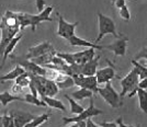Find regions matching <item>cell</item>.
<instances>
[{
	"mask_svg": "<svg viewBox=\"0 0 147 127\" xmlns=\"http://www.w3.org/2000/svg\"><path fill=\"white\" fill-rule=\"evenodd\" d=\"M53 10H54V7L49 6L44 8L43 11H41L38 14H35V15L25 12H18L20 30H23L26 26H31L32 32H34L42 22H52L53 19L51 18V13L53 12Z\"/></svg>",
	"mask_w": 147,
	"mask_h": 127,
	"instance_id": "6da1fadb",
	"label": "cell"
},
{
	"mask_svg": "<svg viewBox=\"0 0 147 127\" xmlns=\"http://www.w3.org/2000/svg\"><path fill=\"white\" fill-rule=\"evenodd\" d=\"M140 81V77L136 68L133 66V69L129 71L124 78L121 79V87H122V91L120 93L121 99L124 97L125 95L132 97L136 93V89H137V85Z\"/></svg>",
	"mask_w": 147,
	"mask_h": 127,
	"instance_id": "7a4b0ae2",
	"label": "cell"
},
{
	"mask_svg": "<svg viewBox=\"0 0 147 127\" xmlns=\"http://www.w3.org/2000/svg\"><path fill=\"white\" fill-rule=\"evenodd\" d=\"M98 26H99V33L97 38L94 40V43H99L104 35L107 34H111L114 37H117L119 34L117 33V25L114 23L113 19H111L108 15H104L102 13L98 12Z\"/></svg>",
	"mask_w": 147,
	"mask_h": 127,
	"instance_id": "3957f363",
	"label": "cell"
},
{
	"mask_svg": "<svg viewBox=\"0 0 147 127\" xmlns=\"http://www.w3.org/2000/svg\"><path fill=\"white\" fill-rule=\"evenodd\" d=\"M10 59L13 64H18L21 67L24 68V70L28 73H32V75H40V76H46L47 75V70L45 67H42L37 65L35 62H33L30 59H26L23 57V55H10L9 56Z\"/></svg>",
	"mask_w": 147,
	"mask_h": 127,
	"instance_id": "277c9868",
	"label": "cell"
},
{
	"mask_svg": "<svg viewBox=\"0 0 147 127\" xmlns=\"http://www.w3.org/2000/svg\"><path fill=\"white\" fill-rule=\"evenodd\" d=\"M98 93L111 108L117 109L121 106V97L115 91V89L113 88L111 81L105 82L104 88H98Z\"/></svg>",
	"mask_w": 147,
	"mask_h": 127,
	"instance_id": "5b68a950",
	"label": "cell"
},
{
	"mask_svg": "<svg viewBox=\"0 0 147 127\" xmlns=\"http://www.w3.org/2000/svg\"><path fill=\"white\" fill-rule=\"evenodd\" d=\"M103 112L101 110L97 109L94 106V102H93V99L92 97H90V105L88 109H85L81 113L77 114V116H74V117H63V122L65 125H69L71 123L78 121H86L87 118L89 117H93V116H98V115L102 114Z\"/></svg>",
	"mask_w": 147,
	"mask_h": 127,
	"instance_id": "8992f818",
	"label": "cell"
},
{
	"mask_svg": "<svg viewBox=\"0 0 147 127\" xmlns=\"http://www.w3.org/2000/svg\"><path fill=\"white\" fill-rule=\"evenodd\" d=\"M74 79L75 85H78L79 88H86L88 90H91L93 93L98 92V81L94 76H84V75H74L71 76Z\"/></svg>",
	"mask_w": 147,
	"mask_h": 127,
	"instance_id": "52a82bcc",
	"label": "cell"
},
{
	"mask_svg": "<svg viewBox=\"0 0 147 127\" xmlns=\"http://www.w3.org/2000/svg\"><path fill=\"white\" fill-rule=\"evenodd\" d=\"M127 42H129V37L125 35H119L115 37V41L111 43L110 45H102L103 49H108L113 52L115 56H125L126 50H127Z\"/></svg>",
	"mask_w": 147,
	"mask_h": 127,
	"instance_id": "ba28073f",
	"label": "cell"
},
{
	"mask_svg": "<svg viewBox=\"0 0 147 127\" xmlns=\"http://www.w3.org/2000/svg\"><path fill=\"white\" fill-rule=\"evenodd\" d=\"M58 17V28H57V35L61 38L68 40L70 36H73L75 34V29L78 25V22H74V23H69L67 22L63 15L59 13H57Z\"/></svg>",
	"mask_w": 147,
	"mask_h": 127,
	"instance_id": "9c48e42d",
	"label": "cell"
},
{
	"mask_svg": "<svg viewBox=\"0 0 147 127\" xmlns=\"http://www.w3.org/2000/svg\"><path fill=\"white\" fill-rule=\"evenodd\" d=\"M54 50H55V48L51 43L47 42V41H44V42H41L40 44L35 45V46L30 47L29 50H28V54L23 55V57L26 58V59H32L34 57L41 56V55L49 53V52H54Z\"/></svg>",
	"mask_w": 147,
	"mask_h": 127,
	"instance_id": "30bf717a",
	"label": "cell"
},
{
	"mask_svg": "<svg viewBox=\"0 0 147 127\" xmlns=\"http://www.w3.org/2000/svg\"><path fill=\"white\" fill-rule=\"evenodd\" d=\"M0 30H1V40H0V56H2L5 48L8 45V43L12 40L18 32L20 31V28H8L5 25L0 24Z\"/></svg>",
	"mask_w": 147,
	"mask_h": 127,
	"instance_id": "8fae6325",
	"label": "cell"
},
{
	"mask_svg": "<svg viewBox=\"0 0 147 127\" xmlns=\"http://www.w3.org/2000/svg\"><path fill=\"white\" fill-rule=\"evenodd\" d=\"M52 73H53L52 78L56 82L57 87L59 89H61V90L69 89V88H71V87L75 85V82H74V79L71 76L63 73H58V71H55V70H53Z\"/></svg>",
	"mask_w": 147,
	"mask_h": 127,
	"instance_id": "7c38bea8",
	"label": "cell"
},
{
	"mask_svg": "<svg viewBox=\"0 0 147 127\" xmlns=\"http://www.w3.org/2000/svg\"><path fill=\"white\" fill-rule=\"evenodd\" d=\"M109 64H110V65H109L108 67H104V68H101V69H97L96 78H97V81H98V85L105 83V82L111 81L112 79L117 77L114 66L111 64L110 61H109Z\"/></svg>",
	"mask_w": 147,
	"mask_h": 127,
	"instance_id": "4fadbf2b",
	"label": "cell"
},
{
	"mask_svg": "<svg viewBox=\"0 0 147 127\" xmlns=\"http://www.w3.org/2000/svg\"><path fill=\"white\" fill-rule=\"evenodd\" d=\"M13 121V126L14 127H23L25 126L30 121L34 118L35 115H32L30 113H25V112H11L10 113Z\"/></svg>",
	"mask_w": 147,
	"mask_h": 127,
	"instance_id": "5bb4252c",
	"label": "cell"
},
{
	"mask_svg": "<svg viewBox=\"0 0 147 127\" xmlns=\"http://www.w3.org/2000/svg\"><path fill=\"white\" fill-rule=\"evenodd\" d=\"M67 41H68V43H69V45H70V46H74V47L82 46V47H92V48L100 49V50H101V49H103L102 45H97V43L89 42V41L84 40V38H81V37L76 36L75 34H74L73 36L69 37Z\"/></svg>",
	"mask_w": 147,
	"mask_h": 127,
	"instance_id": "9a60e30c",
	"label": "cell"
},
{
	"mask_svg": "<svg viewBox=\"0 0 147 127\" xmlns=\"http://www.w3.org/2000/svg\"><path fill=\"white\" fill-rule=\"evenodd\" d=\"M0 24L8 26V28H20V22H19L17 12L7 10L5 14L2 15V18H1Z\"/></svg>",
	"mask_w": 147,
	"mask_h": 127,
	"instance_id": "2e32d148",
	"label": "cell"
},
{
	"mask_svg": "<svg viewBox=\"0 0 147 127\" xmlns=\"http://www.w3.org/2000/svg\"><path fill=\"white\" fill-rule=\"evenodd\" d=\"M99 59H100V55L94 56L92 59H90V60L85 62V64H82V66H81V75H84V76H94L96 73H97Z\"/></svg>",
	"mask_w": 147,
	"mask_h": 127,
	"instance_id": "e0dca14e",
	"label": "cell"
},
{
	"mask_svg": "<svg viewBox=\"0 0 147 127\" xmlns=\"http://www.w3.org/2000/svg\"><path fill=\"white\" fill-rule=\"evenodd\" d=\"M74 59H75V62L76 64H79V65H82L87 61H89L90 59H92L96 55V52H94V48L92 47H88V49L86 50H82V52H78V53H74Z\"/></svg>",
	"mask_w": 147,
	"mask_h": 127,
	"instance_id": "ac0fdd59",
	"label": "cell"
},
{
	"mask_svg": "<svg viewBox=\"0 0 147 127\" xmlns=\"http://www.w3.org/2000/svg\"><path fill=\"white\" fill-rule=\"evenodd\" d=\"M22 34H17L14 37H12V40L10 41V42L8 43V45L6 46V48H5V52H3V54H2V64H1V68L3 67V65L6 64V60L9 58V56L10 54L13 52V49L16 48V46L18 45V43L21 41V38H22Z\"/></svg>",
	"mask_w": 147,
	"mask_h": 127,
	"instance_id": "d6986e66",
	"label": "cell"
},
{
	"mask_svg": "<svg viewBox=\"0 0 147 127\" xmlns=\"http://www.w3.org/2000/svg\"><path fill=\"white\" fill-rule=\"evenodd\" d=\"M41 100H43L46 106L49 108H52V109H56L59 110L61 112H66V108L64 105V103L61 102V100H57L54 97H49V95H44V97H41Z\"/></svg>",
	"mask_w": 147,
	"mask_h": 127,
	"instance_id": "ffe728a7",
	"label": "cell"
},
{
	"mask_svg": "<svg viewBox=\"0 0 147 127\" xmlns=\"http://www.w3.org/2000/svg\"><path fill=\"white\" fill-rule=\"evenodd\" d=\"M55 54H56V50H54V52H49V53H45V54L41 55V56L34 57V58H32L30 60H32L33 62H35L37 65L43 67V66H45V65L52 62V59H53V57L55 56Z\"/></svg>",
	"mask_w": 147,
	"mask_h": 127,
	"instance_id": "44dd1931",
	"label": "cell"
},
{
	"mask_svg": "<svg viewBox=\"0 0 147 127\" xmlns=\"http://www.w3.org/2000/svg\"><path fill=\"white\" fill-rule=\"evenodd\" d=\"M25 73L24 68L21 67L20 65H18V64H16V67L13 68L10 73H6V75H3V76H0V79L2 80V82L9 81V80H14L18 76H20L21 73Z\"/></svg>",
	"mask_w": 147,
	"mask_h": 127,
	"instance_id": "7402d4cb",
	"label": "cell"
},
{
	"mask_svg": "<svg viewBox=\"0 0 147 127\" xmlns=\"http://www.w3.org/2000/svg\"><path fill=\"white\" fill-rule=\"evenodd\" d=\"M14 101L24 102V99L20 97L19 95H13L11 93H9L8 91H5V92L0 93V103L2 104V106H7L9 103L14 102Z\"/></svg>",
	"mask_w": 147,
	"mask_h": 127,
	"instance_id": "603a6c76",
	"label": "cell"
},
{
	"mask_svg": "<svg viewBox=\"0 0 147 127\" xmlns=\"http://www.w3.org/2000/svg\"><path fill=\"white\" fill-rule=\"evenodd\" d=\"M136 94L138 97V104H140V109L142 112H144L147 114V91L146 89H141L137 87L136 89Z\"/></svg>",
	"mask_w": 147,
	"mask_h": 127,
	"instance_id": "cb8c5ba5",
	"label": "cell"
},
{
	"mask_svg": "<svg viewBox=\"0 0 147 127\" xmlns=\"http://www.w3.org/2000/svg\"><path fill=\"white\" fill-rule=\"evenodd\" d=\"M58 91H59V88L57 87L55 81L53 79L46 78V81H45V95L55 97L58 93Z\"/></svg>",
	"mask_w": 147,
	"mask_h": 127,
	"instance_id": "d4e9b609",
	"label": "cell"
},
{
	"mask_svg": "<svg viewBox=\"0 0 147 127\" xmlns=\"http://www.w3.org/2000/svg\"><path fill=\"white\" fill-rule=\"evenodd\" d=\"M92 95H93V92L86 88H79L77 91H74L71 93V97H74L76 101H82L85 99L91 97Z\"/></svg>",
	"mask_w": 147,
	"mask_h": 127,
	"instance_id": "484cf974",
	"label": "cell"
},
{
	"mask_svg": "<svg viewBox=\"0 0 147 127\" xmlns=\"http://www.w3.org/2000/svg\"><path fill=\"white\" fill-rule=\"evenodd\" d=\"M49 117H51V113H44L42 115H35L34 116V118L30 121L24 127H37L40 126V125H42L43 123L49 120Z\"/></svg>",
	"mask_w": 147,
	"mask_h": 127,
	"instance_id": "4316f807",
	"label": "cell"
},
{
	"mask_svg": "<svg viewBox=\"0 0 147 127\" xmlns=\"http://www.w3.org/2000/svg\"><path fill=\"white\" fill-rule=\"evenodd\" d=\"M65 97L68 100V102H69V105H70V113L74 115H77L79 114V113H81L84 110H85V108L82 106V105H80L79 103L77 102L74 97H70L68 94H65Z\"/></svg>",
	"mask_w": 147,
	"mask_h": 127,
	"instance_id": "83f0119b",
	"label": "cell"
},
{
	"mask_svg": "<svg viewBox=\"0 0 147 127\" xmlns=\"http://www.w3.org/2000/svg\"><path fill=\"white\" fill-rule=\"evenodd\" d=\"M24 102L30 103V104H33V105H36V106H43V108H46V104L43 100L38 99L37 97L33 95L32 93H26L24 95Z\"/></svg>",
	"mask_w": 147,
	"mask_h": 127,
	"instance_id": "f1b7e54d",
	"label": "cell"
},
{
	"mask_svg": "<svg viewBox=\"0 0 147 127\" xmlns=\"http://www.w3.org/2000/svg\"><path fill=\"white\" fill-rule=\"evenodd\" d=\"M14 80H16V83H17V85H20V87H22V88L24 89L26 87H29L31 78H30V75L25 71V73H21L20 76H18Z\"/></svg>",
	"mask_w": 147,
	"mask_h": 127,
	"instance_id": "f546056e",
	"label": "cell"
},
{
	"mask_svg": "<svg viewBox=\"0 0 147 127\" xmlns=\"http://www.w3.org/2000/svg\"><path fill=\"white\" fill-rule=\"evenodd\" d=\"M131 62H132L133 66L136 68L140 79L147 78V66H144V65H142V64H140V62H137V60H135V59H132Z\"/></svg>",
	"mask_w": 147,
	"mask_h": 127,
	"instance_id": "4dcf8cb0",
	"label": "cell"
},
{
	"mask_svg": "<svg viewBox=\"0 0 147 127\" xmlns=\"http://www.w3.org/2000/svg\"><path fill=\"white\" fill-rule=\"evenodd\" d=\"M119 14H120V17H121L124 21H126V22H129V19H131V12H129V7L126 6V5H124L123 7L119 8Z\"/></svg>",
	"mask_w": 147,
	"mask_h": 127,
	"instance_id": "1f68e13d",
	"label": "cell"
},
{
	"mask_svg": "<svg viewBox=\"0 0 147 127\" xmlns=\"http://www.w3.org/2000/svg\"><path fill=\"white\" fill-rule=\"evenodd\" d=\"M56 55L58 57L63 58L64 60L67 62L68 65H71V64H75V59H74V55L70 54V53H58L56 52Z\"/></svg>",
	"mask_w": 147,
	"mask_h": 127,
	"instance_id": "d6a6232c",
	"label": "cell"
},
{
	"mask_svg": "<svg viewBox=\"0 0 147 127\" xmlns=\"http://www.w3.org/2000/svg\"><path fill=\"white\" fill-rule=\"evenodd\" d=\"M1 126H5V127H12L13 126V121H12V117L11 115L9 114H5L2 115V120H1Z\"/></svg>",
	"mask_w": 147,
	"mask_h": 127,
	"instance_id": "836d02e7",
	"label": "cell"
},
{
	"mask_svg": "<svg viewBox=\"0 0 147 127\" xmlns=\"http://www.w3.org/2000/svg\"><path fill=\"white\" fill-rule=\"evenodd\" d=\"M147 59V47H143V48L135 55V60H138V59Z\"/></svg>",
	"mask_w": 147,
	"mask_h": 127,
	"instance_id": "e575fe53",
	"label": "cell"
},
{
	"mask_svg": "<svg viewBox=\"0 0 147 127\" xmlns=\"http://www.w3.org/2000/svg\"><path fill=\"white\" fill-rule=\"evenodd\" d=\"M45 0H35V5H36V9L38 12L43 11V9L45 8Z\"/></svg>",
	"mask_w": 147,
	"mask_h": 127,
	"instance_id": "d590c367",
	"label": "cell"
},
{
	"mask_svg": "<svg viewBox=\"0 0 147 127\" xmlns=\"http://www.w3.org/2000/svg\"><path fill=\"white\" fill-rule=\"evenodd\" d=\"M22 90H23V88L18 85L17 83H14L12 85V88H11V91H12L13 94H20V93H22Z\"/></svg>",
	"mask_w": 147,
	"mask_h": 127,
	"instance_id": "8d00e7d4",
	"label": "cell"
},
{
	"mask_svg": "<svg viewBox=\"0 0 147 127\" xmlns=\"http://www.w3.org/2000/svg\"><path fill=\"white\" fill-rule=\"evenodd\" d=\"M100 127H117V124L115 122H101L99 124Z\"/></svg>",
	"mask_w": 147,
	"mask_h": 127,
	"instance_id": "74e56055",
	"label": "cell"
},
{
	"mask_svg": "<svg viewBox=\"0 0 147 127\" xmlns=\"http://www.w3.org/2000/svg\"><path fill=\"white\" fill-rule=\"evenodd\" d=\"M137 87H138V88H141V89H147V78L140 79Z\"/></svg>",
	"mask_w": 147,
	"mask_h": 127,
	"instance_id": "f35d334b",
	"label": "cell"
},
{
	"mask_svg": "<svg viewBox=\"0 0 147 127\" xmlns=\"http://www.w3.org/2000/svg\"><path fill=\"white\" fill-rule=\"evenodd\" d=\"M86 127H100V126H99V124H96L94 122L91 121V117H89V118L86 120Z\"/></svg>",
	"mask_w": 147,
	"mask_h": 127,
	"instance_id": "ab89813d",
	"label": "cell"
},
{
	"mask_svg": "<svg viewBox=\"0 0 147 127\" xmlns=\"http://www.w3.org/2000/svg\"><path fill=\"white\" fill-rule=\"evenodd\" d=\"M113 5L117 7V9H119V8L123 7L124 5H126V2H125V0H114Z\"/></svg>",
	"mask_w": 147,
	"mask_h": 127,
	"instance_id": "60d3db41",
	"label": "cell"
},
{
	"mask_svg": "<svg viewBox=\"0 0 147 127\" xmlns=\"http://www.w3.org/2000/svg\"><path fill=\"white\" fill-rule=\"evenodd\" d=\"M73 125L70 126L73 127H86V121H78V122H75V123H71Z\"/></svg>",
	"mask_w": 147,
	"mask_h": 127,
	"instance_id": "b9f144b4",
	"label": "cell"
},
{
	"mask_svg": "<svg viewBox=\"0 0 147 127\" xmlns=\"http://www.w3.org/2000/svg\"><path fill=\"white\" fill-rule=\"evenodd\" d=\"M115 123L117 124V126H127V125H125V124L123 123V118H122V117L117 118V121H115Z\"/></svg>",
	"mask_w": 147,
	"mask_h": 127,
	"instance_id": "7bdbcfd3",
	"label": "cell"
},
{
	"mask_svg": "<svg viewBox=\"0 0 147 127\" xmlns=\"http://www.w3.org/2000/svg\"><path fill=\"white\" fill-rule=\"evenodd\" d=\"M1 120H2V115H0V126H1Z\"/></svg>",
	"mask_w": 147,
	"mask_h": 127,
	"instance_id": "ee69618b",
	"label": "cell"
},
{
	"mask_svg": "<svg viewBox=\"0 0 147 127\" xmlns=\"http://www.w3.org/2000/svg\"><path fill=\"white\" fill-rule=\"evenodd\" d=\"M0 83H3V82H2V80H1V79H0Z\"/></svg>",
	"mask_w": 147,
	"mask_h": 127,
	"instance_id": "f6af8a7d",
	"label": "cell"
},
{
	"mask_svg": "<svg viewBox=\"0 0 147 127\" xmlns=\"http://www.w3.org/2000/svg\"><path fill=\"white\" fill-rule=\"evenodd\" d=\"M110 1H111V2H112V3H113V1H114V0H110Z\"/></svg>",
	"mask_w": 147,
	"mask_h": 127,
	"instance_id": "bcb514c9",
	"label": "cell"
}]
</instances>
